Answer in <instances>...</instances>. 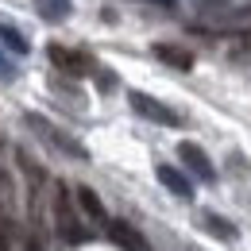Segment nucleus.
I'll return each mask as SVG.
<instances>
[{
	"mask_svg": "<svg viewBox=\"0 0 251 251\" xmlns=\"http://www.w3.org/2000/svg\"><path fill=\"white\" fill-rule=\"evenodd\" d=\"M108 236H112L124 251H151L147 240H143V232H135L127 220H112V224H108Z\"/></svg>",
	"mask_w": 251,
	"mask_h": 251,
	"instance_id": "nucleus-7",
	"label": "nucleus"
},
{
	"mask_svg": "<svg viewBox=\"0 0 251 251\" xmlns=\"http://www.w3.org/2000/svg\"><path fill=\"white\" fill-rule=\"evenodd\" d=\"M205 224L217 232L220 240H232V236H236V224H232V220H224V217H217V213H205Z\"/></svg>",
	"mask_w": 251,
	"mask_h": 251,
	"instance_id": "nucleus-12",
	"label": "nucleus"
},
{
	"mask_svg": "<svg viewBox=\"0 0 251 251\" xmlns=\"http://www.w3.org/2000/svg\"><path fill=\"white\" fill-rule=\"evenodd\" d=\"M0 39H4L16 54H27V50H31V47H27V39H24V31H20V27H12V24H0Z\"/></svg>",
	"mask_w": 251,
	"mask_h": 251,
	"instance_id": "nucleus-11",
	"label": "nucleus"
},
{
	"mask_svg": "<svg viewBox=\"0 0 251 251\" xmlns=\"http://www.w3.org/2000/svg\"><path fill=\"white\" fill-rule=\"evenodd\" d=\"M0 77H12V66H8V58L0 54Z\"/></svg>",
	"mask_w": 251,
	"mask_h": 251,
	"instance_id": "nucleus-13",
	"label": "nucleus"
},
{
	"mask_svg": "<svg viewBox=\"0 0 251 251\" xmlns=\"http://www.w3.org/2000/svg\"><path fill=\"white\" fill-rule=\"evenodd\" d=\"M47 58L58 66V70H66L70 77H81V74L93 70V58H89V54H81V50H66L62 43H50V47H47Z\"/></svg>",
	"mask_w": 251,
	"mask_h": 251,
	"instance_id": "nucleus-4",
	"label": "nucleus"
},
{
	"mask_svg": "<svg viewBox=\"0 0 251 251\" xmlns=\"http://www.w3.org/2000/svg\"><path fill=\"white\" fill-rule=\"evenodd\" d=\"M155 4H174V0H155Z\"/></svg>",
	"mask_w": 251,
	"mask_h": 251,
	"instance_id": "nucleus-15",
	"label": "nucleus"
},
{
	"mask_svg": "<svg viewBox=\"0 0 251 251\" xmlns=\"http://www.w3.org/2000/svg\"><path fill=\"white\" fill-rule=\"evenodd\" d=\"M24 251H39V244H35V240H27V248H24Z\"/></svg>",
	"mask_w": 251,
	"mask_h": 251,
	"instance_id": "nucleus-14",
	"label": "nucleus"
},
{
	"mask_svg": "<svg viewBox=\"0 0 251 251\" xmlns=\"http://www.w3.org/2000/svg\"><path fill=\"white\" fill-rule=\"evenodd\" d=\"M155 58L174 66V70H193V54L186 47H174V43H155Z\"/></svg>",
	"mask_w": 251,
	"mask_h": 251,
	"instance_id": "nucleus-8",
	"label": "nucleus"
},
{
	"mask_svg": "<svg viewBox=\"0 0 251 251\" xmlns=\"http://www.w3.org/2000/svg\"><path fill=\"white\" fill-rule=\"evenodd\" d=\"M127 104H131L139 116H147V120H155V124H162V127H182V116H178L170 104L155 100L151 93H139V89H131V93H127Z\"/></svg>",
	"mask_w": 251,
	"mask_h": 251,
	"instance_id": "nucleus-3",
	"label": "nucleus"
},
{
	"mask_svg": "<svg viewBox=\"0 0 251 251\" xmlns=\"http://www.w3.org/2000/svg\"><path fill=\"white\" fill-rule=\"evenodd\" d=\"M178 158L186 162L189 170L201 178V182H217V170H213V162H209V155L197 147V143H178Z\"/></svg>",
	"mask_w": 251,
	"mask_h": 251,
	"instance_id": "nucleus-5",
	"label": "nucleus"
},
{
	"mask_svg": "<svg viewBox=\"0 0 251 251\" xmlns=\"http://www.w3.org/2000/svg\"><path fill=\"white\" fill-rule=\"evenodd\" d=\"M35 8H39V16L50 20V24H62V20H70V12H74L70 0H35Z\"/></svg>",
	"mask_w": 251,
	"mask_h": 251,
	"instance_id": "nucleus-9",
	"label": "nucleus"
},
{
	"mask_svg": "<svg viewBox=\"0 0 251 251\" xmlns=\"http://www.w3.org/2000/svg\"><path fill=\"white\" fill-rule=\"evenodd\" d=\"M24 124L31 127V131H39V135H43L50 147H58L62 155H70V158H85V147H81L74 135H66L62 127H54L50 120H47V116H39V112H27V116H24Z\"/></svg>",
	"mask_w": 251,
	"mask_h": 251,
	"instance_id": "nucleus-2",
	"label": "nucleus"
},
{
	"mask_svg": "<svg viewBox=\"0 0 251 251\" xmlns=\"http://www.w3.org/2000/svg\"><path fill=\"white\" fill-rule=\"evenodd\" d=\"M74 197H77V205L85 209V217H93V220H108V217H104V205H100V197H97L89 186H77V189H74Z\"/></svg>",
	"mask_w": 251,
	"mask_h": 251,
	"instance_id": "nucleus-10",
	"label": "nucleus"
},
{
	"mask_svg": "<svg viewBox=\"0 0 251 251\" xmlns=\"http://www.w3.org/2000/svg\"><path fill=\"white\" fill-rule=\"evenodd\" d=\"M155 174H158V182L170 189L174 197H182V201H193V186H189V178L182 174V170H174V166H155Z\"/></svg>",
	"mask_w": 251,
	"mask_h": 251,
	"instance_id": "nucleus-6",
	"label": "nucleus"
},
{
	"mask_svg": "<svg viewBox=\"0 0 251 251\" xmlns=\"http://www.w3.org/2000/svg\"><path fill=\"white\" fill-rule=\"evenodd\" d=\"M244 43H251V31H248V35H244Z\"/></svg>",
	"mask_w": 251,
	"mask_h": 251,
	"instance_id": "nucleus-16",
	"label": "nucleus"
},
{
	"mask_svg": "<svg viewBox=\"0 0 251 251\" xmlns=\"http://www.w3.org/2000/svg\"><path fill=\"white\" fill-rule=\"evenodd\" d=\"M54 228L62 232L66 244H81V240H85V228L74 217V201H70L66 182H54Z\"/></svg>",
	"mask_w": 251,
	"mask_h": 251,
	"instance_id": "nucleus-1",
	"label": "nucleus"
}]
</instances>
